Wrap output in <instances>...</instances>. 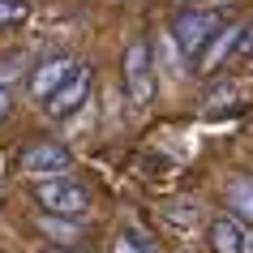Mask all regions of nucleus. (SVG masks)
I'll return each instance as SVG.
<instances>
[{
    "instance_id": "f257e3e1",
    "label": "nucleus",
    "mask_w": 253,
    "mask_h": 253,
    "mask_svg": "<svg viewBox=\"0 0 253 253\" xmlns=\"http://www.w3.org/2000/svg\"><path fill=\"white\" fill-rule=\"evenodd\" d=\"M35 202H39L43 214H78L90 211V189L73 180V176H52V180H35Z\"/></svg>"
},
{
    "instance_id": "f03ea898",
    "label": "nucleus",
    "mask_w": 253,
    "mask_h": 253,
    "mask_svg": "<svg viewBox=\"0 0 253 253\" xmlns=\"http://www.w3.org/2000/svg\"><path fill=\"white\" fill-rule=\"evenodd\" d=\"M120 73H125V90H129V103L133 107H146L155 99V52H150L146 39H133L125 47Z\"/></svg>"
},
{
    "instance_id": "7ed1b4c3",
    "label": "nucleus",
    "mask_w": 253,
    "mask_h": 253,
    "mask_svg": "<svg viewBox=\"0 0 253 253\" xmlns=\"http://www.w3.org/2000/svg\"><path fill=\"white\" fill-rule=\"evenodd\" d=\"M223 26V13L219 9H185V13L172 22V35L176 47H180V56H202V47L214 39V30Z\"/></svg>"
},
{
    "instance_id": "20e7f679",
    "label": "nucleus",
    "mask_w": 253,
    "mask_h": 253,
    "mask_svg": "<svg viewBox=\"0 0 253 253\" xmlns=\"http://www.w3.org/2000/svg\"><path fill=\"white\" fill-rule=\"evenodd\" d=\"M17 168L26 176H35V180H52V176H69V168H73V155H69V146H60V142H30L22 155H17Z\"/></svg>"
},
{
    "instance_id": "39448f33",
    "label": "nucleus",
    "mask_w": 253,
    "mask_h": 253,
    "mask_svg": "<svg viewBox=\"0 0 253 253\" xmlns=\"http://www.w3.org/2000/svg\"><path fill=\"white\" fill-rule=\"evenodd\" d=\"M90 82H94V73L86 65H78L73 69V78L60 86V90L52 94V99H43V107H47V116H56V120H65V116H73L86 99H90Z\"/></svg>"
},
{
    "instance_id": "423d86ee",
    "label": "nucleus",
    "mask_w": 253,
    "mask_h": 253,
    "mask_svg": "<svg viewBox=\"0 0 253 253\" xmlns=\"http://www.w3.org/2000/svg\"><path fill=\"white\" fill-rule=\"evenodd\" d=\"M240 35H245V26H236V22H223V26L214 30V39L202 47V56H198V69L202 73H219V69L227 65V56L240 47Z\"/></svg>"
},
{
    "instance_id": "0eeeda50",
    "label": "nucleus",
    "mask_w": 253,
    "mask_h": 253,
    "mask_svg": "<svg viewBox=\"0 0 253 253\" xmlns=\"http://www.w3.org/2000/svg\"><path fill=\"white\" fill-rule=\"evenodd\" d=\"M73 69H78L73 56H52V60H43V65L30 73V94H35V99H52V94L73 78Z\"/></svg>"
},
{
    "instance_id": "6e6552de",
    "label": "nucleus",
    "mask_w": 253,
    "mask_h": 253,
    "mask_svg": "<svg viewBox=\"0 0 253 253\" xmlns=\"http://www.w3.org/2000/svg\"><path fill=\"white\" fill-rule=\"evenodd\" d=\"M35 227L52 240V249H78L82 236H86V223L82 219H69V214H39Z\"/></svg>"
},
{
    "instance_id": "1a4fd4ad",
    "label": "nucleus",
    "mask_w": 253,
    "mask_h": 253,
    "mask_svg": "<svg viewBox=\"0 0 253 253\" xmlns=\"http://www.w3.org/2000/svg\"><path fill=\"white\" fill-rule=\"evenodd\" d=\"M211 249L214 253H245V227L232 214L211 219Z\"/></svg>"
},
{
    "instance_id": "9d476101",
    "label": "nucleus",
    "mask_w": 253,
    "mask_h": 253,
    "mask_svg": "<svg viewBox=\"0 0 253 253\" xmlns=\"http://www.w3.org/2000/svg\"><path fill=\"white\" fill-rule=\"evenodd\" d=\"M240 99H245V86L236 78L232 82H214L211 90H206V116H223V112H236Z\"/></svg>"
},
{
    "instance_id": "9b49d317",
    "label": "nucleus",
    "mask_w": 253,
    "mask_h": 253,
    "mask_svg": "<svg viewBox=\"0 0 253 253\" xmlns=\"http://www.w3.org/2000/svg\"><path fill=\"white\" fill-rule=\"evenodd\" d=\"M223 198H227V206H232V219L253 223V176H232Z\"/></svg>"
},
{
    "instance_id": "f8f14e48",
    "label": "nucleus",
    "mask_w": 253,
    "mask_h": 253,
    "mask_svg": "<svg viewBox=\"0 0 253 253\" xmlns=\"http://www.w3.org/2000/svg\"><path fill=\"white\" fill-rule=\"evenodd\" d=\"M180 60H185V56H180L176 39H172V35H159V65L168 69L172 78H180V73H185V65H180Z\"/></svg>"
},
{
    "instance_id": "ddd939ff",
    "label": "nucleus",
    "mask_w": 253,
    "mask_h": 253,
    "mask_svg": "<svg viewBox=\"0 0 253 253\" xmlns=\"http://www.w3.org/2000/svg\"><path fill=\"white\" fill-rule=\"evenodd\" d=\"M22 73H26V56H22V52L0 56V90H9L13 82H22Z\"/></svg>"
},
{
    "instance_id": "4468645a",
    "label": "nucleus",
    "mask_w": 253,
    "mask_h": 253,
    "mask_svg": "<svg viewBox=\"0 0 253 253\" xmlns=\"http://www.w3.org/2000/svg\"><path fill=\"white\" fill-rule=\"evenodd\" d=\"M112 253H159V249H155V240L142 236V232H120L116 245H112Z\"/></svg>"
},
{
    "instance_id": "2eb2a0df",
    "label": "nucleus",
    "mask_w": 253,
    "mask_h": 253,
    "mask_svg": "<svg viewBox=\"0 0 253 253\" xmlns=\"http://www.w3.org/2000/svg\"><path fill=\"white\" fill-rule=\"evenodd\" d=\"M163 219H168V223H176L180 232H189V227L198 223V206H193V202H185V211H176V206H168V211H163Z\"/></svg>"
},
{
    "instance_id": "dca6fc26",
    "label": "nucleus",
    "mask_w": 253,
    "mask_h": 253,
    "mask_svg": "<svg viewBox=\"0 0 253 253\" xmlns=\"http://www.w3.org/2000/svg\"><path fill=\"white\" fill-rule=\"evenodd\" d=\"M26 17V4L22 0H0V26H13Z\"/></svg>"
},
{
    "instance_id": "f3484780",
    "label": "nucleus",
    "mask_w": 253,
    "mask_h": 253,
    "mask_svg": "<svg viewBox=\"0 0 253 253\" xmlns=\"http://www.w3.org/2000/svg\"><path fill=\"white\" fill-rule=\"evenodd\" d=\"M236 52H240V56H249V60H253V22L245 26V35H240V47H236Z\"/></svg>"
},
{
    "instance_id": "a211bd4d",
    "label": "nucleus",
    "mask_w": 253,
    "mask_h": 253,
    "mask_svg": "<svg viewBox=\"0 0 253 253\" xmlns=\"http://www.w3.org/2000/svg\"><path fill=\"white\" fill-rule=\"evenodd\" d=\"M9 112H13V94H9V90H0V125L9 120Z\"/></svg>"
},
{
    "instance_id": "6ab92c4d",
    "label": "nucleus",
    "mask_w": 253,
    "mask_h": 253,
    "mask_svg": "<svg viewBox=\"0 0 253 253\" xmlns=\"http://www.w3.org/2000/svg\"><path fill=\"white\" fill-rule=\"evenodd\" d=\"M245 253H253V232H245Z\"/></svg>"
},
{
    "instance_id": "aec40b11",
    "label": "nucleus",
    "mask_w": 253,
    "mask_h": 253,
    "mask_svg": "<svg viewBox=\"0 0 253 253\" xmlns=\"http://www.w3.org/2000/svg\"><path fill=\"white\" fill-rule=\"evenodd\" d=\"M47 253H86V249H47Z\"/></svg>"
}]
</instances>
